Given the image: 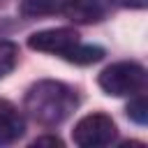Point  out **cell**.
Segmentation results:
<instances>
[{
	"label": "cell",
	"mask_w": 148,
	"mask_h": 148,
	"mask_svg": "<svg viewBox=\"0 0 148 148\" xmlns=\"http://www.w3.org/2000/svg\"><path fill=\"white\" fill-rule=\"evenodd\" d=\"M76 104H79V97L74 88L53 79H42L32 83L23 99L28 116L44 127H56L62 120H67L76 109Z\"/></svg>",
	"instance_id": "6da1fadb"
},
{
	"label": "cell",
	"mask_w": 148,
	"mask_h": 148,
	"mask_svg": "<svg viewBox=\"0 0 148 148\" xmlns=\"http://www.w3.org/2000/svg\"><path fill=\"white\" fill-rule=\"evenodd\" d=\"M97 83L104 90V95L132 97L136 92H143V88H146V69L139 62L120 60V62H113L106 69H102L99 76H97Z\"/></svg>",
	"instance_id": "7a4b0ae2"
},
{
	"label": "cell",
	"mask_w": 148,
	"mask_h": 148,
	"mask_svg": "<svg viewBox=\"0 0 148 148\" xmlns=\"http://www.w3.org/2000/svg\"><path fill=\"white\" fill-rule=\"evenodd\" d=\"M116 136H118V127L113 118L106 113H88L72 130V141L81 148H102L113 143Z\"/></svg>",
	"instance_id": "3957f363"
},
{
	"label": "cell",
	"mask_w": 148,
	"mask_h": 148,
	"mask_svg": "<svg viewBox=\"0 0 148 148\" xmlns=\"http://www.w3.org/2000/svg\"><path fill=\"white\" fill-rule=\"evenodd\" d=\"M76 42H79V32L74 28H49V30L32 32L28 37V46L32 51L56 53V56H65Z\"/></svg>",
	"instance_id": "277c9868"
},
{
	"label": "cell",
	"mask_w": 148,
	"mask_h": 148,
	"mask_svg": "<svg viewBox=\"0 0 148 148\" xmlns=\"http://www.w3.org/2000/svg\"><path fill=\"white\" fill-rule=\"evenodd\" d=\"M60 14H65L72 23H99L106 16V7L102 0H62Z\"/></svg>",
	"instance_id": "5b68a950"
},
{
	"label": "cell",
	"mask_w": 148,
	"mask_h": 148,
	"mask_svg": "<svg viewBox=\"0 0 148 148\" xmlns=\"http://www.w3.org/2000/svg\"><path fill=\"white\" fill-rule=\"evenodd\" d=\"M25 134V120L21 111L7 102L0 99V146H12Z\"/></svg>",
	"instance_id": "8992f818"
},
{
	"label": "cell",
	"mask_w": 148,
	"mask_h": 148,
	"mask_svg": "<svg viewBox=\"0 0 148 148\" xmlns=\"http://www.w3.org/2000/svg\"><path fill=\"white\" fill-rule=\"evenodd\" d=\"M62 58L67 62H74V65H92V62H99L104 58V49L95 46V44H81V42H76Z\"/></svg>",
	"instance_id": "52a82bcc"
},
{
	"label": "cell",
	"mask_w": 148,
	"mask_h": 148,
	"mask_svg": "<svg viewBox=\"0 0 148 148\" xmlns=\"http://www.w3.org/2000/svg\"><path fill=\"white\" fill-rule=\"evenodd\" d=\"M62 0H23L18 9L23 16H49V14H58Z\"/></svg>",
	"instance_id": "ba28073f"
},
{
	"label": "cell",
	"mask_w": 148,
	"mask_h": 148,
	"mask_svg": "<svg viewBox=\"0 0 148 148\" xmlns=\"http://www.w3.org/2000/svg\"><path fill=\"white\" fill-rule=\"evenodd\" d=\"M18 62V46L9 39H0V79H5Z\"/></svg>",
	"instance_id": "9c48e42d"
},
{
	"label": "cell",
	"mask_w": 148,
	"mask_h": 148,
	"mask_svg": "<svg viewBox=\"0 0 148 148\" xmlns=\"http://www.w3.org/2000/svg\"><path fill=\"white\" fill-rule=\"evenodd\" d=\"M127 116H130V120H134L136 125H146V123H148V102H146V95H143V92L132 95V99H130V104H127Z\"/></svg>",
	"instance_id": "30bf717a"
},
{
	"label": "cell",
	"mask_w": 148,
	"mask_h": 148,
	"mask_svg": "<svg viewBox=\"0 0 148 148\" xmlns=\"http://www.w3.org/2000/svg\"><path fill=\"white\" fill-rule=\"evenodd\" d=\"M118 7H125V9H143L148 5V0H113Z\"/></svg>",
	"instance_id": "8fae6325"
},
{
	"label": "cell",
	"mask_w": 148,
	"mask_h": 148,
	"mask_svg": "<svg viewBox=\"0 0 148 148\" xmlns=\"http://www.w3.org/2000/svg\"><path fill=\"white\" fill-rule=\"evenodd\" d=\"M32 146H35V148H37V146H58V148H60V146H62V141H60L58 136H53V134H51V136H39V139H35V141H32Z\"/></svg>",
	"instance_id": "7c38bea8"
}]
</instances>
